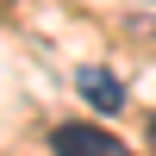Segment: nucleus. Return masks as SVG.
Returning <instances> with one entry per match:
<instances>
[{
    "label": "nucleus",
    "instance_id": "f257e3e1",
    "mask_svg": "<svg viewBox=\"0 0 156 156\" xmlns=\"http://www.w3.org/2000/svg\"><path fill=\"white\" fill-rule=\"evenodd\" d=\"M50 156H131L112 131H94V125H56L50 131Z\"/></svg>",
    "mask_w": 156,
    "mask_h": 156
},
{
    "label": "nucleus",
    "instance_id": "7ed1b4c3",
    "mask_svg": "<svg viewBox=\"0 0 156 156\" xmlns=\"http://www.w3.org/2000/svg\"><path fill=\"white\" fill-rule=\"evenodd\" d=\"M150 125H156V119H150Z\"/></svg>",
    "mask_w": 156,
    "mask_h": 156
},
{
    "label": "nucleus",
    "instance_id": "f03ea898",
    "mask_svg": "<svg viewBox=\"0 0 156 156\" xmlns=\"http://www.w3.org/2000/svg\"><path fill=\"white\" fill-rule=\"evenodd\" d=\"M75 94H81L94 112H106V119L125 106V87H119V75H112V69H81V75H75Z\"/></svg>",
    "mask_w": 156,
    "mask_h": 156
}]
</instances>
